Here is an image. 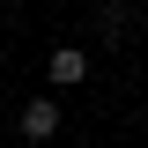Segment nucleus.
I'll use <instances>...</instances> for the list:
<instances>
[{"label": "nucleus", "mask_w": 148, "mask_h": 148, "mask_svg": "<svg viewBox=\"0 0 148 148\" xmlns=\"http://www.w3.org/2000/svg\"><path fill=\"white\" fill-rule=\"evenodd\" d=\"M126 30H133V8H126V0H104V8H96V37H104V52L126 45Z\"/></svg>", "instance_id": "nucleus-3"}, {"label": "nucleus", "mask_w": 148, "mask_h": 148, "mask_svg": "<svg viewBox=\"0 0 148 148\" xmlns=\"http://www.w3.org/2000/svg\"><path fill=\"white\" fill-rule=\"evenodd\" d=\"M0 22H8V0H0Z\"/></svg>", "instance_id": "nucleus-4"}, {"label": "nucleus", "mask_w": 148, "mask_h": 148, "mask_svg": "<svg viewBox=\"0 0 148 148\" xmlns=\"http://www.w3.org/2000/svg\"><path fill=\"white\" fill-rule=\"evenodd\" d=\"M45 82H52V89H82V82H89V52H82V45H52Z\"/></svg>", "instance_id": "nucleus-2"}, {"label": "nucleus", "mask_w": 148, "mask_h": 148, "mask_svg": "<svg viewBox=\"0 0 148 148\" xmlns=\"http://www.w3.org/2000/svg\"><path fill=\"white\" fill-rule=\"evenodd\" d=\"M15 133H22L30 148H45V141L59 133V104H52V96H30V104L15 111Z\"/></svg>", "instance_id": "nucleus-1"}]
</instances>
